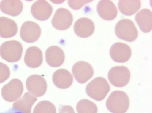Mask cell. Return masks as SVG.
Instances as JSON below:
<instances>
[{
  "label": "cell",
  "instance_id": "cell-1",
  "mask_svg": "<svg viewBox=\"0 0 152 113\" xmlns=\"http://www.w3.org/2000/svg\"><path fill=\"white\" fill-rule=\"evenodd\" d=\"M107 109L113 113H125L129 105L126 94L121 91H115L110 95L106 103Z\"/></svg>",
  "mask_w": 152,
  "mask_h": 113
},
{
  "label": "cell",
  "instance_id": "cell-2",
  "mask_svg": "<svg viewBox=\"0 0 152 113\" xmlns=\"http://www.w3.org/2000/svg\"><path fill=\"white\" fill-rule=\"evenodd\" d=\"M110 86L104 78L98 77L93 79L86 86L88 95L97 101L103 100L110 90Z\"/></svg>",
  "mask_w": 152,
  "mask_h": 113
},
{
  "label": "cell",
  "instance_id": "cell-3",
  "mask_svg": "<svg viewBox=\"0 0 152 113\" xmlns=\"http://www.w3.org/2000/svg\"><path fill=\"white\" fill-rule=\"evenodd\" d=\"M23 51L21 44L15 40L3 43L0 47V55L2 58L10 62L19 61L21 58Z\"/></svg>",
  "mask_w": 152,
  "mask_h": 113
},
{
  "label": "cell",
  "instance_id": "cell-4",
  "mask_svg": "<svg viewBox=\"0 0 152 113\" xmlns=\"http://www.w3.org/2000/svg\"><path fill=\"white\" fill-rule=\"evenodd\" d=\"M115 30L118 37L129 42L135 40L138 35L136 27L133 22L128 19L119 20L115 26Z\"/></svg>",
  "mask_w": 152,
  "mask_h": 113
},
{
  "label": "cell",
  "instance_id": "cell-5",
  "mask_svg": "<svg viewBox=\"0 0 152 113\" xmlns=\"http://www.w3.org/2000/svg\"><path fill=\"white\" fill-rule=\"evenodd\" d=\"M108 77L113 85L116 87H123L126 85L130 80V72L125 66L114 67L109 70Z\"/></svg>",
  "mask_w": 152,
  "mask_h": 113
},
{
  "label": "cell",
  "instance_id": "cell-6",
  "mask_svg": "<svg viewBox=\"0 0 152 113\" xmlns=\"http://www.w3.org/2000/svg\"><path fill=\"white\" fill-rule=\"evenodd\" d=\"M23 90L22 82L18 79H13L3 86L1 89V95L5 101L13 102L20 97Z\"/></svg>",
  "mask_w": 152,
  "mask_h": 113
},
{
  "label": "cell",
  "instance_id": "cell-7",
  "mask_svg": "<svg viewBox=\"0 0 152 113\" xmlns=\"http://www.w3.org/2000/svg\"><path fill=\"white\" fill-rule=\"evenodd\" d=\"M26 85L28 91L37 97L43 95L47 89V84L45 79L41 76L36 74L28 77L26 81Z\"/></svg>",
  "mask_w": 152,
  "mask_h": 113
},
{
  "label": "cell",
  "instance_id": "cell-8",
  "mask_svg": "<svg viewBox=\"0 0 152 113\" xmlns=\"http://www.w3.org/2000/svg\"><path fill=\"white\" fill-rule=\"evenodd\" d=\"M73 17L71 12L64 8L58 9L53 17L51 23L56 29L63 30L67 29L71 25Z\"/></svg>",
  "mask_w": 152,
  "mask_h": 113
},
{
  "label": "cell",
  "instance_id": "cell-9",
  "mask_svg": "<svg viewBox=\"0 0 152 113\" xmlns=\"http://www.w3.org/2000/svg\"><path fill=\"white\" fill-rule=\"evenodd\" d=\"M41 29L37 23L32 21H27L21 26L20 35L25 42L31 43L36 41L41 34Z\"/></svg>",
  "mask_w": 152,
  "mask_h": 113
},
{
  "label": "cell",
  "instance_id": "cell-10",
  "mask_svg": "<svg viewBox=\"0 0 152 113\" xmlns=\"http://www.w3.org/2000/svg\"><path fill=\"white\" fill-rule=\"evenodd\" d=\"M73 75L76 81L84 83L93 76L94 72L91 66L84 61H78L75 63L72 69Z\"/></svg>",
  "mask_w": 152,
  "mask_h": 113
},
{
  "label": "cell",
  "instance_id": "cell-11",
  "mask_svg": "<svg viewBox=\"0 0 152 113\" xmlns=\"http://www.w3.org/2000/svg\"><path fill=\"white\" fill-rule=\"evenodd\" d=\"M131 50L127 45L121 42L113 44L110 48V54L112 59L119 63L127 62L131 55Z\"/></svg>",
  "mask_w": 152,
  "mask_h": 113
},
{
  "label": "cell",
  "instance_id": "cell-12",
  "mask_svg": "<svg viewBox=\"0 0 152 113\" xmlns=\"http://www.w3.org/2000/svg\"><path fill=\"white\" fill-rule=\"evenodd\" d=\"M53 11L51 5L45 0H38L32 5L31 12L35 19L43 21L48 19L50 16Z\"/></svg>",
  "mask_w": 152,
  "mask_h": 113
},
{
  "label": "cell",
  "instance_id": "cell-13",
  "mask_svg": "<svg viewBox=\"0 0 152 113\" xmlns=\"http://www.w3.org/2000/svg\"><path fill=\"white\" fill-rule=\"evenodd\" d=\"M97 11L99 16L103 19L111 20L114 19L118 14L117 9L111 0H102L97 6Z\"/></svg>",
  "mask_w": 152,
  "mask_h": 113
},
{
  "label": "cell",
  "instance_id": "cell-14",
  "mask_svg": "<svg viewBox=\"0 0 152 113\" xmlns=\"http://www.w3.org/2000/svg\"><path fill=\"white\" fill-rule=\"evenodd\" d=\"M45 55L47 63L53 67L61 66L64 60L65 55L63 51L57 46L49 47L46 51Z\"/></svg>",
  "mask_w": 152,
  "mask_h": 113
},
{
  "label": "cell",
  "instance_id": "cell-15",
  "mask_svg": "<svg viewBox=\"0 0 152 113\" xmlns=\"http://www.w3.org/2000/svg\"><path fill=\"white\" fill-rule=\"evenodd\" d=\"M95 26L93 22L86 17L77 20L75 23L74 30L79 37L86 38L90 36L94 33Z\"/></svg>",
  "mask_w": 152,
  "mask_h": 113
},
{
  "label": "cell",
  "instance_id": "cell-16",
  "mask_svg": "<svg viewBox=\"0 0 152 113\" xmlns=\"http://www.w3.org/2000/svg\"><path fill=\"white\" fill-rule=\"evenodd\" d=\"M43 60L42 52L39 48L32 46L26 50L24 61L28 67L32 68L38 67L42 64Z\"/></svg>",
  "mask_w": 152,
  "mask_h": 113
},
{
  "label": "cell",
  "instance_id": "cell-17",
  "mask_svg": "<svg viewBox=\"0 0 152 113\" xmlns=\"http://www.w3.org/2000/svg\"><path fill=\"white\" fill-rule=\"evenodd\" d=\"M53 83L57 87L62 89L69 87L73 81V77L67 70L59 69L55 71L52 76Z\"/></svg>",
  "mask_w": 152,
  "mask_h": 113
},
{
  "label": "cell",
  "instance_id": "cell-18",
  "mask_svg": "<svg viewBox=\"0 0 152 113\" xmlns=\"http://www.w3.org/2000/svg\"><path fill=\"white\" fill-rule=\"evenodd\" d=\"M135 20L143 32L148 33L152 28V13L148 9L145 8L139 12L135 16Z\"/></svg>",
  "mask_w": 152,
  "mask_h": 113
},
{
  "label": "cell",
  "instance_id": "cell-19",
  "mask_svg": "<svg viewBox=\"0 0 152 113\" xmlns=\"http://www.w3.org/2000/svg\"><path fill=\"white\" fill-rule=\"evenodd\" d=\"M18 31L17 25L13 20L7 17H0V36L4 38L14 36Z\"/></svg>",
  "mask_w": 152,
  "mask_h": 113
},
{
  "label": "cell",
  "instance_id": "cell-20",
  "mask_svg": "<svg viewBox=\"0 0 152 113\" xmlns=\"http://www.w3.org/2000/svg\"><path fill=\"white\" fill-rule=\"evenodd\" d=\"M0 9L5 14L16 16L22 12L23 4L19 0H3L0 3Z\"/></svg>",
  "mask_w": 152,
  "mask_h": 113
},
{
  "label": "cell",
  "instance_id": "cell-21",
  "mask_svg": "<svg viewBox=\"0 0 152 113\" xmlns=\"http://www.w3.org/2000/svg\"><path fill=\"white\" fill-rule=\"evenodd\" d=\"M37 98L29 93L26 92L23 96L13 104V107L24 113H31L32 106Z\"/></svg>",
  "mask_w": 152,
  "mask_h": 113
},
{
  "label": "cell",
  "instance_id": "cell-22",
  "mask_svg": "<svg viewBox=\"0 0 152 113\" xmlns=\"http://www.w3.org/2000/svg\"><path fill=\"white\" fill-rule=\"evenodd\" d=\"M141 6L140 0H120L118 2V8L123 14L127 16L134 14L137 12Z\"/></svg>",
  "mask_w": 152,
  "mask_h": 113
},
{
  "label": "cell",
  "instance_id": "cell-23",
  "mask_svg": "<svg viewBox=\"0 0 152 113\" xmlns=\"http://www.w3.org/2000/svg\"><path fill=\"white\" fill-rule=\"evenodd\" d=\"M78 113H97L98 109L96 104L86 99L80 100L76 106Z\"/></svg>",
  "mask_w": 152,
  "mask_h": 113
},
{
  "label": "cell",
  "instance_id": "cell-24",
  "mask_svg": "<svg viewBox=\"0 0 152 113\" xmlns=\"http://www.w3.org/2000/svg\"><path fill=\"white\" fill-rule=\"evenodd\" d=\"M33 113H56V109L52 103L44 100L37 104L34 109Z\"/></svg>",
  "mask_w": 152,
  "mask_h": 113
},
{
  "label": "cell",
  "instance_id": "cell-25",
  "mask_svg": "<svg viewBox=\"0 0 152 113\" xmlns=\"http://www.w3.org/2000/svg\"><path fill=\"white\" fill-rule=\"evenodd\" d=\"M10 75V71L8 67L0 62V83L7 80Z\"/></svg>",
  "mask_w": 152,
  "mask_h": 113
},
{
  "label": "cell",
  "instance_id": "cell-26",
  "mask_svg": "<svg viewBox=\"0 0 152 113\" xmlns=\"http://www.w3.org/2000/svg\"><path fill=\"white\" fill-rule=\"evenodd\" d=\"M92 1L89 0H68L69 6L72 9L77 10L80 9L85 4Z\"/></svg>",
  "mask_w": 152,
  "mask_h": 113
},
{
  "label": "cell",
  "instance_id": "cell-27",
  "mask_svg": "<svg viewBox=\"0 0 152 113\" xmlns=\"http://www.w3.org/2000/svg\"><path fill=\"white\" fill-rule=\"evenodd\" d=\"M59 111V113H75L73 108L69 105H60Z\"/></svg>",
  "mask_w": 152,
  "mask_h": 113
},
{
  "label": "cell",
  "instance_id": "cell-28",
  "mask_svg": "<svg viewBox=\"0 0 152 113\" xmlns=\"http://www.w3.org/2000/svg\"><path fill=\"white\" fill-rule=\"evenodd\" d=\"M0 113H24L21 111L14 108H10L5 111L0 112Z\"/></svg>",
  "mask_w": 152,
  "mask_h": 113
}]
</instances>
